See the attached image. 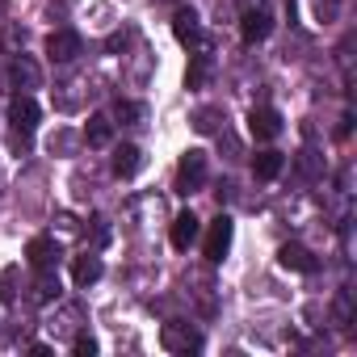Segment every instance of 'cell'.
Masks as SVG:
<instances>
[{"mask_svg":"<svg viewBox=\"0 0 357 357\" xmlns=\"http://www.w3.org/2000/svg\"><path fill=\"white\" fill-rule=\"evenodd\" d=\"M202 181H206V151H185L181 155V164H176V194H194V190H202Z\"/></svg>","mask_w":357,"mask_h":357,"instance_id":"6da1fadb","label":"cell"},{"mask_svg":"<svg viewBox=\"0 0 357 357\" xmlns=\"http://www.w3.org/2000/svg\"><path fill=\"white\" fill-rule=\"evenodd\" d=\"M231 236H236V223H231L227 215H219V219L211 223V231H206V244H202V252H206V261H211V265H219V261L227 257Z\"/></svg>","mask_w":357,"mask_h":357,"instance_id":"7a4b0ae2","label":"cell"},{"mask_svg":"<svg viewBox=\"0 0 357 357\" xmlns=\"http://www.w3.org/2000/svg\"><path fill=\"white\" fill-rule=\"evenodd\" d=\"M160 344H164L168 353H190V349H202V336H198L190 324H164Z\"/></svg>","mask_w":357,"mask_h":357,"instance_id":"3957f363","label":"cell"},{"mask_svg":"<svg viewBox=\"0 0 357 357\" xmlns=\"http://www.w3.org/2000/svg\"><path fill=\"white\" fill-rule=\"evenodd\" d=\"M76 55H80V34H76V30H55V34L47 38V59L72 63Z\"/></svg>","mask_w":357,"mask_h":357,"instance_id":"277c9868","label":"cell"},{"mask_svg":"<svg viewBox=\"0 0 357 357\" xmlns=\"http://www.w3.org/2000/svg\"><path fill=\"white\" fill-rule=\"evenodd\" d=\"M172 34H176V43H181V47H206L194 9H176V13H172Z\"/></svg>","mask_w":357,"mask_h":357,"instance_id":"5b68a950","label":"cell"},{"mask_svg":"<svg viewBox=\"0 0 357 357\" xmlns=\"http://www.w3.org/2000/svg\"><path fill=\"white\" fill-rule=\"evenodd\" d=\"M198 231H202L198 215H194V211H181V215L172 219V227H168V240H172V248H181V252H185V248L198 240Z\"/></svg>","mask_w":357,"mask_h":357,"instance_id":"8992f818","label":"cell"},{"mask_svg":"<svg viewBox=\"0 0 357 357\" xmlns=\"http://www.w3.org/2000/svg\"><path fill=\"white\" fill-rule=\"evenodd\" d=\"M9 126H13L17 135H30V130L38 126V105H34V97H13V101H9Z\"/></svg>","mask_w":357,"mask_h":357,"instance_id":"52a82bcc","label":"cell"},{"mask_svg":"<svg viewBox=\"0 0 357 357\" xmlns=\"http://www.w3.org/2000/svg\"><path fill=\"white\" fill-rule=\"evenodd\" d=\"M26 261H30L34 269H55V261H59V244H55L51 236H34V240L26 244Z\"/></svg>","mask_w":357,"mask_h":357,"instance_id":"ba28073f","label":"cell"},{"mask_svg":"<svg viewBox=\"0 0 357 357\" xmlns=\"http://www.w3.org/2000/svg\"><path fill=\"white\" fill-rule=\"evenodd\" d=\"M278 265H282V269H294V273H315L319 261H315L303 244H282V248H278Z\"/></svg>","mask_w":357,"mask_h":357,"instance_id":"9c48e42d","label":"cell"},{"mask_svg":"<svg viewBox=\"0 0 357 357\" xmlns=\"http://www.w3.org/2000/svg\"><path fill=\"white\" fill-rule=\"evenodd\" d=\"M248 130H252V139H278L282 135V118L269 105H261V109L248 114Z\"/></svg>","mask_w":357,"mask_h":357,"instance_id":"30bf717a","label":"cell"},{"mask_svg":"<svg viewBox=\"0 0 357 357\" xmlns=\"http://www.w3.org/2000/svg\"><path fill=\"white\" fill-rule=\"evenodd\" d=\"M265 34H269V13H265V9H248V13L240 17V38H244L248 47H257Z\"/></svg>","mask_w":357,"mask_h":357,"instance_id":"8fae6325","label":"cell"},{"mask_svg":"<svg viewBox=\"0 0 357 357\" xmlns=\"http://www.w3.org/2000/svg\"><path fill=\"white\" fill-rule=\"evenodd\" d=\"M139 164H143V151L135 143H122L114 151V176H122V181H130V176L139 172Z\"/></svg>","mask_w":357,"mask_h":357,"instance_id":"7c38bea8","label":"cell"},{"mask_svg":"<svg viewBox=\"0 0 357 357\" xmlns=\"http://www.w3.org/2000/svg\"><path fill=\"white\" fill-rule=\"evenodd\" d=\"M72 282H76L80 290H89L93 282H101V261H97L93 252H84V257H76V261H72Z\"/></svg>","mask_w":357,"mask_h":357,"instance_id":"4fadbf2b","label":"cell"},{"mask_svg":"<svg viewBox=\"0 0 357 357\" xmlns=\"http://www.w3.org/2000/svg\"><path fill=\"white\" fill-rule=\"evenodd\" d=\"M84 139H89V147H105V143L114 139V122H109L105 114H93L89 126H84Z\"/></svg>","mask_w":357,"mask_h":357,"instance_id":"5bb4252c","label":"cell"},{"mask_svg":"<svg viewBox=\"0 0 357 357\" xmlns=\"http://www.w3.org/2000/svg\"><path fill=\"white\" fill-rule=\"evenodd\" d=\"M252 172L261 176V181H273V176L282 172V151H257L252 155Z\"/></svg>","mask_w":357,"mask_h":357,"instance_id":"9a60e30c","label":"cell"},{"mask_svg":"<svg viewBox=\"0 0 357 357\" xmlns=\"http://www.w3.org/2000/svg\"><path fill=\"white\" fill-rule=\"evenodd\" d=\"M34 298H38V303H51V298H59V273L43 269V278H38V286H34Z\"/></svg>","mask_w":357,"mask_h":357,"instance_id":"2e32d148","label":"cell"},{"mask_svg":"<svg viewBox=\"0 0 357 357\" xmlns=\"http://www.w3.org/2000/svg\"><path fill=\"white\" fill-rule=\"evenodd\" d=\"M206 76H211V59H206V55H194V63H190V72H185V84H190V89H202Z\"/></svg>","mask_w":357,"mask_h":357,"instance_id":"e0dca14e","label":"cell"},{"mask_svg":"<svg viewBox=\"0 0 357 357\" xmlns=\"http://www.w3.org/2000/svg\"><path fill=\"white\" fill-rule=\"evenodd\" d=\"M194 130L215 135V130H219V114H215V109H198V114H194Z\"/></svg>","mask_w":357,"mask_h":357,"instance_id":"ac0fdd59","label":"cell"},{"mask_svg":"<svg viewBox=\"0 0 357 357\" xmlns=\"http://www.w3.org/2000/svg\"><path fill=\"white\" fill-rule=\"evenodd\" d=\"M114 118H118V122H135V118H139V105H135V101H118V105H114Z\"/></svg>","mask_w":357,"mask_h":357,"instance_id":"d6986e66","label":"cell"},{"mask_svg":"<svg viewBox=\"0 0 357 357\" xmlns=\"http://www.w3.org/2000/svg\"><path fill=\"white\" fill-rule=\"evenodd\" d=\"M72 353H76V357H93V353H97V340H93V336H76V340H72Z\"/></svg>","mask_w":357,"mask_h":357,"instance_id":"ffe728a7","label":"cell"},{"mask_svg":"<svg viewBox=\"0 0 357 357\" xmlns=\"http://www.w3.org/2000/svg\"><path fill=\"white\" fill-rule=\"evenodd\" d=\"M13 269H5V273H0V303H13Z\"/></svg>","mask_w":357,"mask_h":357,"instance_id":"44dd1931","label":"cell"},{"mask_svg":"<svg viewBox=\"0 0 357 357\" xmlns=\"http://www.w3.org/2000/svg\"><path fill=\"white\" fill-rule=\"evenodd\" d=\"M315 13L324 17V13H336V0H315Z\"/></svg>","mask_w":357,"mask_h":357,"instance_id":"7402d4cb","label":"cell"}]
</instances>
